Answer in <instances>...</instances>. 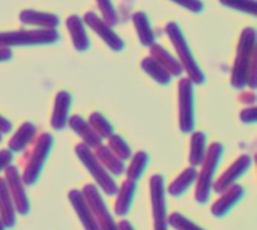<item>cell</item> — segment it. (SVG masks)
I'll use <instances>...</instances> for the list:
<instances>
[{"label":"cell","mask_w":257,"mask_h":230,"mask_svg":"<svg viewBox=\"0 0 257 230\" xmlns=\"http://www.w3.org/2000/svg\"><path fill=\"white\" fill-rule=\"evenodd\" d=\"M254 47H256V30L248 27L242 32L241 41L238 45L236 60L232 71V86L236 89H242L250 83L251 69H254Z\"/></svg>","instance_id":"cell-1"},{"label":"cell","mask_w":257,"mask_h":230,"mask_svg":"<svg viewBox=\"0 0 257 230\" xmlns=\"http://www.w3.org/2000/svg\"><path fill=\"white\" fill-rule=\"evenodd\" d=\"M223 154H224V146L217 142L212 143L209 149H206V157L202 163V172L197 173V179H196L197 185H196V193H194L196 202L200 205H205L209 202L215 172L223 158Z\"/></svg>","instance_id":"cell-2"},{"label":"cell","mask_w":257,"mask_h":230,"mask_svg":"<svg viewBox=\"0 0 257 230\" xmlns=\"http://www.w3.org/2000/svg\"><path fill=\"white\" fill-rule=\"evenodd\" d=\"M75 154L78 157V160L81 161V164L86 167V170L90 173V176L95 179L96 185L101 188V191L108 196L113 197L116 196L119 187L116 184V181L113 179V176L105 170V167L99 163V160L96 158L95 152L92 151V148H89L84 143H78L75 146Z\"/></svg>","instance_id":"cell-3"},{"label":"cell","mask_w":257,"mask_h":230,"mask_svg":"<svg viewBox=\"0 0 257 230\" xmlns=\"http://www.w3.org/2000/svg\"><path fill=\"white\" fill-rule=\"evenodd\" d=\"M166 32H167V35H169L178 56H179V62L182 65V69H185L188 74V78L196 84H203L205 83V74L200 69V66L197 65V62H196L179 26L176 23H169L166 27Z\"/></svg>","instance_id":"cell-4"},{"label":"cell","mask_w":257,"mask_h":230,"mask_svg":"<svg viewBox=\"0 0 257 230\" xmlns=\"http://www.w3.org/2000/svg\"><path fill=\"white\" fill-rule=\"evenodd\" d=\"M59 41L56 29H35V30H15L0 33V47H20V45H45Z\"/></svg>","instance_id":"cell-5"},{"label":"cell","mask_w":257,"mask_h":230,"mask_svg":"<svg viewBox=\"0 0 257 230\" xmlns=\"http://www.w3.org/2000/svg\"><path fill=\"white\" fill-rule=\"evenodd\" d=\"M53 145H54V140L51 137V134L48 133H44L38 142H36V146L33 149V154H32V158L29 160V164L26 166V170L21 176L24 185L27 187H32L38 182L41 173H42V169H44V164L53 149Z\"/></svg>","instance_id":"cell-6"},{"label":"cell","mask_w":257,"mask_h":230,"mask_svg":"<svg viewBox=\"0 0 257 230\" xmlns=\"http://www.w3.org/2000/svg\"><path fill=\"white\" fill-rule=\"evenodd\" d=\"M81 193L95 215V220L98 223L99 230H119L117 223L113 220V215L110 214V209L107 208L104 199L101 197L99 188L96 185L87 184V185H84Z\"/></svg>","instance_id":"cell-7"},{"label":"cell","mask_w":257,"mask_h":230,"mask_svg":"<svg viewBox=\"0 0 257 230\" xmlns=\"http://www.w3.org/2000/svg\"><path fill=\"white\" fill-rule=\"evenodd\" d=\"M149 190H151V203H152V215H154V229L169 230L164 178L161 175H154L149 182Z\"/></svg>","instance_id":"cell-8"},{"label":"cell","mask_w":257,"mask_h":230,"mask_svg":"<svg viewBox=\"0 0 257 230\" xmlns=\"http://www.w3.org/2000/svg\"><path fill=\"white\" fill-rule=\"evenodd\" d=\"M179 128L185 134L194 131V83L190 78L179 83Z\"/></svg>","instance_id":"cell-9"},{"label":"cell","mask_w":257,"mask_h":230,"mask_svg":"<svg viewBox=\"0 0 257 230\" xmlns=\"http://www.w3.org/2000/svg\"><path fill=\"white\" fill-rule=\"evenodd\" d=\"M5 172H6L5 181L8 184V190H9V194L14 200V206H15L17 214L27 215L30 212V202H29V197L26 193V185L21 179L18 169L11 164Z\"/></svg>","instance_id":"cell-10"},{"label":"cell","mask_w":257,"mask_h":230,"mask_svg":"<svg viewBox=\"0 0 257 230\" xmlns=\"http://www.w3.org/2000/svg\"><path fill=\"white\" fill-rule=\"evenodd\" d=\"M253 160L250 155H241L212 185V190L218 194H221L223 191H226L229 187H232L233 184H236V181L239 178H242L250 169H251Z\"/></svg>","instance_id":"cell-11"},{"label":"cell","mask_w":257,"mask_h":230,"mask_svg":"<svg viewBox=\"0 0 257 230\" xmlns=\"http://www.w3.org/2000/svg\"><path fill=\"white\" fill-rule=\"evenodd\" d=\"M84 21L86 24L114 51H122L125 44L122 41V38L111 29L110 24H107L101 17H98L95 12H87L84 15Z\"/></svg>","instance_id":"cell-12"},{"label":"cell","mask_w":257,"mask_h":230,"mask_svg":"<svg viewBox=\"0 0 257 230\" xmlns=\"http://www.w3.org/2000/svg\"><path fill=\"white\" fill-rule=\"evenodd\" d=\"M245 194V190L242 185H238V184H233L232 187H229L226 191L221 193L220 199L212 205L211 208V212L215 218H223L226 217L244 197Z\"/></svg>","instance_id":"cell-13"},{"label":"cell","mask_w":257,"mask_h":230,"mask_svg":"<svg viewBox=\"0 0 257 230\" xmlns=\"http://www.w3.org/2000/svg\"><path fill=\"white\" fill-rule=\"evenodd\" d=\"M68 199H69V203L72 205L78 220L81 221L84 230H99L98 223L95 220V215H93L92 209L89 208L81 190H71L68 194Z\"/></svg>","instance_id":"cell-14"},{"label":"cell","mask_w":257,"mask_h":230,"mask_svg":"<svg viewBox=\"0 0 257 230\" xmlns=\"http://www.w3.org/2000/svg\"><path fill=\"white\" fill-rule=\"evenodd\" d=\"M72 98L69 92H59L56 95L54 107H53V114H51V127L56 131L65 130L68 127V118H69V108H71Z\"/></svg>","instance_id":"cell-15"},{"label":"cell","mask_w":257,"mask_h":230,"mask_svg":"<svg viewBox=\"0 0 257 230\" xmlns=\"http://www.w3.org/2000/svg\"><path fill=\"white\" fill-rule=\"evenodd\" d=\"M68 127L83 140L84 145H87L92 149L99 146L101 142H102V139L93 131V128L89 125V122L86 119H83L81 116H78V114H74V116L68 118Z\"/></svg>","instance_id":"cell-16"},{"label":"cell","mask_w":257,"mask_h":230,"mask_svg":"<svg viewBox=\"0 0 257 230\" xmlns=\"http://www.w3.org/2000/svg\"><path fill=\"white\" fill-rule=\"evenodd\" d=\"M0 218L6 229H12L17 224V211L5 178H0Z\"/></svg>","instance_id":"cell-17"},{"label":"cell","mask_w":257,"mask_h":230,"mask_svg":"<svg viewBox=\"0 0 257 230\" xmlns=\"http://www.w3.org/2000/svg\"><path fill=\"white\" fill-rule=\"evenodd\" d=\"M136 193H137V182L136 181L126 179L120 185V188L116 193L117 200H116V206H114V212L117 217H126L130 214Z\"/></svg>","instance_id":"cell-18"},{"label":"cell","mask_w":257,"mask_h":230,"mask_svg":"<svg viewBox=\"0 0 257 230\" xmlns=\"http://www.w3.org/2000/svg\"><path fill=\"white\" fill-rule=\"evenodd\" d=\"M20 21L27 26H35L41 29H56L59 26V17L54 14L39 12L33 9H26L20 14Z\"/></svg>","instance_id":"cell-19"},{"label":"cell","mask_w":257,"mask_h":230,"mask_svg":"<svg viewBox=\"0 0 257 230\" xmlns=\"http://www.w3.org/2000/svg\"><path fill=\"white\" fill-rule=\"evenodd\" d=\"M66 26H68L69 35H71L74 48L77 51H80V53L87 51L89 47H90V41H89V36L86 33L83 20L80 17H77V15H71L68 18V21H66Z\"/></svg>","instance_id":"cell-20"},{"label":"cell","mask_w":257,"mask_h":230,"mask_svg":"<svg viewBox=\"0 0 257 230\" xmlns=\"http://www.w3.org/2000/svg\"><path fill=\"white\" fill-rule=\"evenodd\" d=\"M35 134H36V127L32 124V122H24L18 130L17 133L11 137L9 140V151L12 154H17V152H23L30 143L32 140L35 139Z\"/></svg>","instance_id":"cell-21"},{"label":"cell","mask_w":257,"mask_h":230,"mask_svg":"<svg viewBox=\"0 0 257 230\" xmlns=\"http://www.w3.org/2000/svg\"><path fill=\"white\" fill-rule=\"evenodd\" d=\"M95 155L99 160V163L105 167V170L113 176H122L125 173V164L123 161H120L111 151L108 146L99 145L95 148Z\"/></svg>","instance_id":"cell-22"},{"label":"cell","mask_w":257,"mask_h":230,"mask_svg":"<svg viewBox=\"0 0 257 230\" xmlns=\"http://www.w3.org/2000/svg\"><path fill=\"white\" fill-rule=\"evenodd\" d=\"M196 179H197V169L191 166V167L185 169L175 181H172V184L169 185L166 193L169 196L178 199L190 190V187L196 182Z\"/></svg>","instance_id":"cell-23"},{"label":"cell","mask_w":257,"mask_h":230,"mask_svg":"<svg viewBox=\"0 0 257 230\" xmlns=\"http://www.w3.org/2000/svg\"><path fill=\"white\" fill-rule=\"evenodd\" d=\"M151 56L152 57H155L172 75H175V77H179L181 74H182V65H181V62L179 60H176L166 48H163L161 45H157V44H154V45H151Z\"/></svg>","instance_id":"cell-24"},{"label":"cell","mask_w":257,"mask_h":230,"mask_svg":"<svg viewBox=\"0 0 257 230\" xmlns=\"http://www.w3.org/2000/svg\"><path fill=\"white\" fill-rule=\"evenodd\" d=\"M133 23L136 27V32L140 38V42L146 47H151L155 44V35L151 27L149 18L145 12H136L133 15Z\"/></svg>","instance_id":"cell-25"},{"label":"cell","mask_w":257,"mask_h":230,"mask_svg":"<svg viewBox=\"0 0 257 230\" xmlns=\"http://www.w3.org/2000/svg\"><path fill=\"white\" fill-rule=\"evenodd\" d=\"M142 68H143V71L149 75V77H152L157 83H160V84H169L170 81H172V74L155 59V57H152V56H149V57H146V59H143V62H142Z\"/></svg>","instance_id":"cell-26"},{"label":"cell","mask_w":257,"mask_h":230,"mask_svg":"<svg viewBox=\"0 0 257 230\" xmlns=\"http://www.w3.org/2000/svg\"><path fill=\"white\" fill-rule=\"evenodd\" d=\"M206 134L203 131L193 133L191 136V149H190V164L193 167L202 166L206 157Z\"/></svg>","instance_id":"cell-27"},{"label":"cell","mask_w":257,"mask_h":230,"mask_svg":"<svg viewBox=\"0 0 257 230\" xmlns=\"http://www.w3.org/2000/svg\"><path fill=\"white\" fill-rule=\"evenodd\" d=\"M131 158H133V161H131L130 167L126 170V179L139 182V179L143 176V173H145V170H146V167L149 164V155L146 152L140 151Z\"/></svg>","instance_id":"cell-28"},{"label":"cell","mask_w":257,"mask_h":230,"mask_svg":"<svg viewBox=\"0 0 257 230\" xmlns=\"http://www.w3.org/2000/svg\"><path fill=\"white\" fill-rule=\"evenodd\" d=\"M89 125L93 128V131L101 137V139H110L114 134L113 125L107 121V118L104 114H101L99 111H93L89 116Z\"/></svg>","instance_id":"cell-29"},{"label":"cell","mask_w":257,"mask_h":230,"mask_svg":"<svg viewBox=\"0 0 257 230\" xmlns=\"http://www.w3.org/2000/svg\"><path fill=\"white\" fill-rule=\"evenodd\" d=\"M108 148L110 151L120 160V161H126L133 157V152H131V148L130 145L120 137V136H116L113 134L110 139H108Z\"/></svg>","instance_id":"cell-30"},{"label":"cell","mask_w":257,"mask_h":230,"mask_svg":"<svg viewBox=\"0 0 257 230\" xmlns=\"http://www.w3.org/2000/svg\"><path fill=\"white\" fill-rule=\"evenodd\" d=\"M167 223L175 230H205L203 227L197 226L196 223H193L185 215H182L181 212H173V214L167 215Z\"/></svg>","instance_id":"cell-31"},{"label":"cell","mask_w":257,"mask_h":230,"mask_svg":"<svg viewBox=\"0 0 257 230\" xmlns=\"http://www.w3.org/2000/svg\"><path fill=\"white\" fill-rule=\"evenodd\" d=\"M220 3L227 8L250 14L253 17L256 15V0H220Z\"/></svg>","instance_id":"cell-32"},{"label":"cell","mask_w":257,"mask_h":230,"mask_svg":"<svg viewBox=\"0 0 257 230\" xmlns=\"http://www.w3.org/2000/svg\"><path fill=\"white\" fill-rule=\"evenodd\" d=\"M98 2V6L102 12V20L110 24L111 27L117 24V15H116V11H114V6L111 3V0H96Z\"/></svg>","instance_id":"cell-33"},{"label":"cell","mask_w":257,"mask_h":230,"mask_svg":"<svg viewBox=\"0 0 257 230\" xmlns=\"http://www.w3.org/2000/svg\"><path fill=\"white\" fill-rule=\"evenodd\" d=\"M172 2H175L176 5H179V6H182V8H185V9H188L191 12H194V14H199V12L203 11L202 0H172Z\"/></svg>","instance_id":"cell-34"},{"label":"cell","mask_w":257,"mask_h":230,"mask_svg":"<svg viewBox=\"0 0 257 230\" xmlns=\"http://www.w3.org/2000/svg\"><path fill=\"white\" fill-rule=\"evenodd\" d=\"M12 160H14V154L9 149L0 151V173L12 164Z\"/></svg>","instance_id":"cell-35"},{"label":"cell","mask_w":257,"mask_h":230,"mask_svg":"<svg viewBox=\"0 0 257 230\" xmlns=\"http://www.w3.org/2000/svg\"><path fill=\"white\" fill-rule=\"evenodd\" d=\"M241 121L247 125H253L257 121V108L251 107V108H245L241 111Z\"/></svg>","instance_id":"cell-36"},{"label":"cell","mask_w":257,"mask_h":230,"mask_svg":"<svg viewBox=\"0 0 257 230\" xmlns=\"http://www.w3.org/2000/svg\"><path fill=\"white\" fill-rule=\"evenodd\" d=\"M11 131H12V124L8 119H5L3 116H0V134L3 136V134H8Z\"/></svg>","instance_id":"cell-37"},{"label":"cell","mask_w":257,"mask_h":230,"mask_svg":"<svg viewBox=\"0 0 257 230\" xmlns=\"http://www.w3.org/2000/svg\"><path fill=\"white\" fill-rule=\"evenodd\" d=\"M12 57V51L6 47H0V62L9 60Z\"/></svg>","instance_id":"cell-38"},{"label":"cell","mask_w":257,"mask_h":230,"mask_svg":"<svg viewBox=\"0 0 257 230\" xmlns=\"http://www.w3.org/2000/svg\"><path fill=\"white\" fill-rule=\"evenodd\" d=\"M117 227H119V230H136L134 229V226H133L128 220L119 221V223H117Z\"/></svg>","instance_id":"cell-39"},{"label":"cell","mask_w":257,"mask_h":230,"mask_svg":"<svg viewBox=\"0 0 257 230\" xmlns=\"http://www.w3.org/2000/svg\"><path fill=\"white\" fill-rule=\"evenodd\" d=\"M0 230H6L5 224H3V221H2V218H0Z\"/></svg>","instance_id":"cell-40"},{"label":"cell","mask_w":257,"mask_h":230,"mask_svg":"<svg viewBox=\"0 0 257 230\" xmlns=\"http://www.w3.org/2000/svg\"><path fill=\"white\" fill-rule=\"evenodd\" d=\"M0 142H2V134H0Z\"/></svg>","instance_id":"cell-41"}]
</instances>
